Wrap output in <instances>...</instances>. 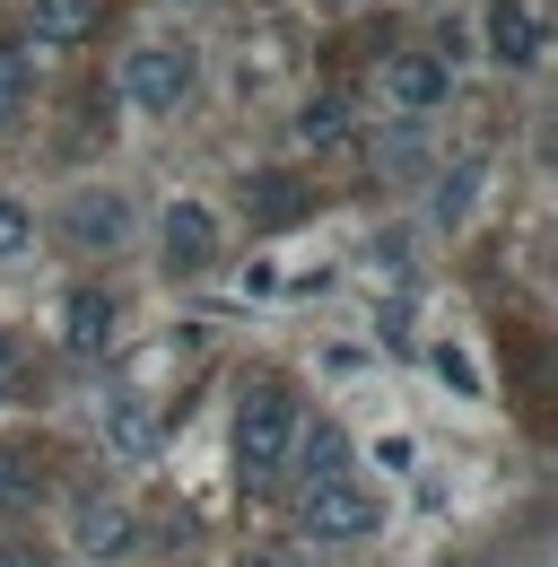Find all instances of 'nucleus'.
Masks as SVG:
<instances>
[{"label":"nucleus","mask_w":558,"mask_h":567,"mask_svg":"<svg viewBox=\"0 0 558 567\" xmlns=\"http://www.w3.org/2000/svg\"><path fill=\"white\" fill-rule=\"evenodd\" d=\"M288 436H297V402H288V384L262 375L236 402V463H245V481H271L279 463H288Z\"/></svg>","instance_id":"f257e3e1"},{"label":"nucleus","mask_w":558,"mask_h":567,"mask_svg":"<svg viewBox=\"0 0 558 567\" xmlns=\"http://www.w3.org/2000/svg\"><path fill=\"white\" fill-rule=\"evenodd\" d=\"M184 87H193V53H184V44L148 35V44L123 53V105H132V114H175Z\"/></svg>","instance_id":"f03ea898"},{"label":"nucleus","mask_w":558,"mask_h":567,"mask_svg":"<svg viewBox=\"0 0 558 567\" xmlns=\"http://www.w3.org/2000/svg\"><path fill=\"white\" fill-rule=\"evenodd\" d=\"M297 533L306 542H366V533H384V506L366 489H349V481H332V489H306V506H297Z\"/></svg>","instance_id":"7ed1b4c3"},{"label":"nucleus","mask_w":558,"mask_h":567,"mask_svg":"<svg viewBox=\"0 0 558 567\" xmlns=\"http://www.w3.org/2000/svg\"><path fill=\"white\" fill-rule=\"evenodd\" d=\"M384 87H393L402 114H436L445 87H454V71H445V53H393V62H384Z\"/></svg>","instance_id":"20e7f679"},{"label":"nucleus","mask_w":558,"mask_h":567,"mask_svg":"<svg viewBox=\"0 0 558 567\" xmlns=\"http://www.w3.org/2000/svg\"><path fill=\"white\" fill-rule=\"evenodd\" d=\"M288 463H297V481H306V489H332V481L349 472V436L332 420H314L306 436H288Z\"/></svg>","instance_id":"39448f33"},{"label":"nucleus","mask_w":558,"mask_h":567,"mask_svg":"<svg viewBox=\"0 0 558 567\" xmlns=\"http://www.w3.org/2000/svg\"><path fill=\"white\" fill-rule=\"evenodd\" d=\"M488 53L497 62H541V9L533 0H488Z\"/></svg>","instance_id":"423d86ee"},{"label":"nucleus","mask_w":558,"mask_h":567,"mask_svg":"<svg viewBox=\"0 0 558 567\" xmlns=\"http://www.w3.org/2000/svg\"><path fill=\"white\" fill-rule=\"evenodd\" d=\"M96 27V0H35L27 9V44H87Z\"/></svg>","instance_id":"0eeeda50"},{"label":"nucleus","mask_w":558,"mask_h":567,"mask_svg":"<svg viewBox=\"0 0 558 567\" xmlns=\"http://www.w3.org/2000/svg\"><path fill=\"white\" fill-rule=\"evenodd\" d=\"M157 227H166V254H175L184 271H202L209 254H218V227H209V210H193V202H175Z\"/></svg>","instance_id":"6e6552de"},{"label":"nucleus","mask_w":558,"mask_h":567,"mask_svg":"<svg viewBox=\"0 0 558 567\" xmlns=\"http://www.w3.org/2000/svg\"><path fill=\"white\" fill-rule=\"evenodd\" d=\"M62 227H70V245H114L132 218H123V202H114V193H79V202L62 210Z\"/></svg>","instance_id":"1a4fd4ad"},{"label":"nucleus","mask_w":558,"mask_h":567,"mask_svg":"<svg viewBox=\"0 0 558 567\" xmlns=\"http://www.w3.org/2000/svg\"><path fill=\"white\" fill-rule=\"evenodd\" d=\"M62 341H70V350H105V341H114V297H96V288H87V297H70Z\"/></svg>","instance_id":"9d476101"},{"label":"nucleus","mask_w":558,"mask_h":567,"mask_svg":"<svg viewBox=\"0 0 558 567\" xmlns=\"http://www.w3.org/2000/svg\"><path fill=\"white\" fill-rule=\"evenodd\" d=\"M105 427H114L123 454H157V420L140 411V393H114V402H105Z\"/></svg>","instance_id":"9b49d317"},{"label":"nucleus","mask_w":558,"mask_h":567,"mask_svg":"<svg viewBox=\"0 0 558 567\" xmlns=\"http://www.w3.org/2000/svg\"><path fill=\"white\" fill-rule=\"evenodd\" d=\"M79 550H96V559L132 550V515H123V506H87V515H79Z\"/></svg>","instance_id":"f8f14e48"},{"label":"nucleus","mask_w":558,"mask_h":567,"mask_svg":"<svg viewBox=\"0 0 558 567\" xmlns=\"http://www.w3.org/2000/svg\"><path fill=\"white\" fill-rule=\"evenodd\" d=\"M472 202H480V166H454V175H445V193H436V227H463Z\"/></svg>","instance_id":"ddd939ff"},{"label":"nucleus","mask_w":558,"mask_h":567,"mask_svg":"<svg viewBox=\"0 0 558 567\" xmlns=\"http://www.w3.org/2000/svg\"><path fill=\"white\" fill-rule=\"evenodd\" d=\"M27 236H35L27 202H9V193H0V262H9V254H27Z\"/></svg>","instance_id":"4468645a"},{"label":"nucleus","mask_w":558,"mask_h":567,"mask_svg":"<svg viewBox=\"0 0 558 567\" xmlns=\"http://www.w3.org/2000/svg\"><path fill=\"white\" fill-rule=\"evenodd\" d=\"M27 105V62H18V44H0V123Z\"/></svg>","instance_id":"2eb2a0df"},{"label":"nucleus","mask_w":558,"mask_h":567,"mask_svg":"<svg viewBox=\"0 0 558 567\" xmlns=\"http://www.w3.org/2000/svg\"><path fill=\"white\" fill-rule=\"evenodd\" d=\"M35 489H44V472H35V463H18V454H0V497H18V506H27Z\"/></svg>","instance_id":"dca6fc26"},{"label":"nucleus","mask_w":558,"mask_h":567,"mask_svg":"<svg viewBox=\"0 0 558 567\" xmlns=\"http://www.w3.org/2000/svg\"><path fill=\"white\" fill-rule=\"evenodd\" d=\"M436 375H445L454 393H480V367H472L463 350H436Z\"/></svg>","instance_id":"f3484780"},{"label":"nucleus","mask_w":558,"mask_h":567,"mask_svg":"<svg viewBox=\"0 0 558 567\" xmlns=\"http://www.w3.org/2000/svg\"><path fill=\"white\" fill-rule=\"evenodd\" d=\"M341 114H349V105H314V114H306V141H314V148H332V141L349 132Z\"/></svg>","instance_id":"a211bd4d"},{"label":"nucleus","mask_w":558,"mask_h":567,"mask_svg":"<svg viewBox=\"0 0 558 567\" xmlns=\"http://www.w3.org/2000/svg\"><path fill=\"white\" fill-rule=\"evenodd\" d=\"M254 210H262V218H288V184H279V175H254Z\"/></svg>","instance_id":"6ab92c4d"},{"label":"nucleus","mask_w":558,"mask_h":567,"mask_svg":"<svg viewBox=\"0 0 558 567\" xmlns=\"http://www.w3.org/2000/svg\"><path fill=\"white\" fill-rule=\"evenodd\" d=\"M375 463H384V472H411V463H418L411 436H384V445H375Z\"/></svg>","instance_id":"aec40b11"},{"label":"nucleus","mask_w":558,"mask_h":567,"mask_svg":"<svg viewBox=\"0 0 558 567\" xmlns=\"http://www.w3.org/2000/svg\"><path fill=\"white\" fill-rule=\"evenodd\" d=\"M9 384H18V341L0 332V393H9Z\"/></svg>","instance_id":"412c9836"},{"label":"nucleus","mask_w":558,"mask_h":567,"mask_svg":"<svg viewBox=\"0 0 558 567\" xmlns=\"http://www.w3.org/2000/svg\"><path fill=\"white\" fill-rule=\"evenodd\" d=\"M245 567H279V559H245Z\"/></svg>","instance_id":"4be33fe9"}]
</instances>
